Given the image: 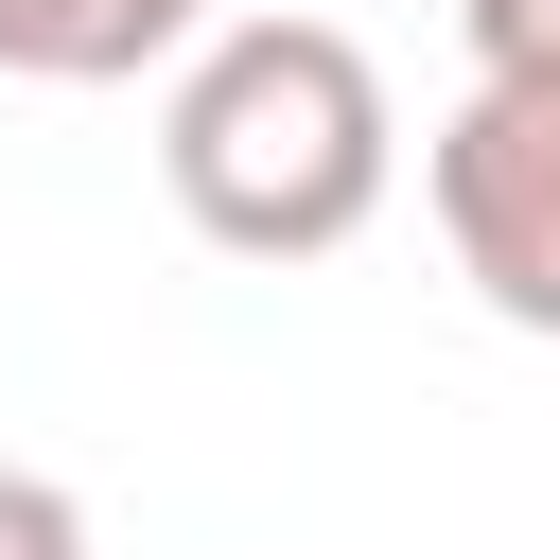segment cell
<instances>
[{
  "mask_svg": "<svg viewBox=\"0 0 560 560\" xmlns=\"http://www.w3.org/2000/svg\"><path fill=\"white\" fill-rule=\"evenodd\" d=\"M158 175H175V210L228 262H332L385 210V175H402L368 35H332V18H210L192 70L158 88Z\"/></svg>",
  "mask_w": 560,
  "mask_h": 560,
  "instance_id": "obj_1",
  "label": "cell"
},
{
  "mask_svg": "<svg viewBox=\"0 0 560 560\" xmlns=\"http://www.w3.org/2000/svg\"><path fill=\"white\" fill-rule=\"evenodd\" d=\"M472 88H560V0H455Z\"/></svg>",
  "mask_w": 560,
  "mask_h": 560,
  "instance_id": "obj_4",
  "label": "cell"
},
{
  "mask_svg": "<svg viewBox=\"0 0 560 560\" xmlns=\"http://www.w3.org/2000/svg\"><path fill=\"white\" fill-rule=\"evenodd\" d=\"M0 560H88V508L52 472H18V455H0Z\"/></svg>",
  "mask_w": 560,
  "mask_h": 560,
  "instance_id": "obj_5",
  "label": "cell"
},
{
  "mask_svg": "<svg viewBox=\"0 0 560 560\" xmlns=\"http://www.w3.org/2000/svg\"><path fill=\"white\" fill-rule=\"evenodd\" d=\"M438 245L508 332H560V88H455V122L420 140Z\"/></svg>",
  "mask_w": 560,
  "mask_h": 560,
  "instance_id": "obj_2",
  "label": "cell"
},
{
  "mask_svg": "<svg viewBox=\"0 0 560 560\" xmlns=\"http://www.w3.org/2000/svg\"><path fill=\"white\" fill-rule=\"evenodd\" d=\"M210 0H0V70L18 88H140V70H192Z\"/></svg>",
  "mask_w": 560,
  "mask_h": 560,
  "instance_id": "obj_3",
  "label": "cell"
}]
</instances>
